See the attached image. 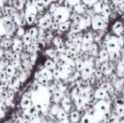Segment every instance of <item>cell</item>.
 <instances>
[{"instance_id": "28", "label": "cell", "mask_w": 124, "mask_h": 123, "mask_svg": "<svg viewBox=\"0 0 124 123\" xmlns=\"http://www.w3.org/2000/svg\"><path fill=\"white\" fill-rule=\"evenodd\" d=\"M69 27V24L68 23V22H64V23L60 24V25H59V30L62 31V32H64V31L68 30Z\"/></svg>"}, {"instance_id": "7", "label": "cell", "mask_w": 124, "mask_h": 123, "mask_svg": "<svg viewBox=\"0 0 124 123\" xmlns=\"http://www.w3.org/2000/svg\"><path fill=\"white\" fill-rule=\"evenodd\" d=\"M69 119L70 121V122H78L81 120V115L79 114V112L78 111V110H73L70 112L69 116Z\"/></svg>"}, {"instance_id": "36", "label": "cell", "mask_w": 124, "mask_h": 123, "mask_svg": "<svg viewBox=\"0 0 124 123\" xmlns=\"http://www.w3.org/2000/svg\"><path fill=\"white\" fill-rule=\"evenodd\" d=\"M3 123H14V121L11 119V120H9V121H7V122H3Z\"/></svg>"}, {"instance_id": "30", "label": "cell", "mask_w": 124, "mask_h": 123, "mask_svg": "<svg viewBox=\"0 0 124 123\" xmlns=\"http://www.w3.org/2000/svg\"><path fill=\"white\" fill-rule=\"evenodd\" d=\"M8 87V83L6 81H3L2 79H0V89H7Z\"/></svg>"}, {"instance_id": "17", "label": "cell", "mask_w": 124, "mask_h": 123, "mask_svg": "<svg viewBox=\"0 0 124 123\" xmlns=\"http://www.w3.org/2000/svg\"><path fill=\"white\" fill-rule=\"evenodd\" d=\"M36 80H37V82L39 83V84H41V86H44V87H47L48 84H49V83H50V81L48 80V79H46V78L42 77L41 74L39 75L38 79H36Z\"/></svg>"}, {"instance_id": "34", "label": "cell", "mask_w": 124, "mask_h": 123, "mask_svg": "<svg viewBox=\"0 0 124 123\" xmlns=\"http://www.w3.org/2000/svg\"><path fill=\"white\" fill-rule=\"evenodd\" d=\"M14 123H23V117L19 116L14 121Z\"/></svg>"}, {"instance_id": "11", "label": "cell", "mask_w": 124, "mask_h": 123, "mask_svg": "<svg viewBox=\"0 0 124 123\" xmlns=\"http://www.w3.org/2000/svg\"><path fill=\"white\" fill-rule=\"evenodd\" d=\"M24 110V114L26 116H35L36 113H37V109H36V105H31V107H29V108L25 109V110Z\"/></svg>"}, {"instance_id": "14", "label": "cell", "mask_w": 124, "mask_h": 123, "mask_svg": "<svg viewBox=\"0 0 124 123\" xmlns=\"http://www.w3.org/2000/svg\"><path fill=\"white\" fill-rule=\"evenodd\" d=\"M44 67H46V68L49 69V70H54L55 68H57V65H56L55 62H54L53 59H51V58H48V59H46V61L44 62Z\"/></svg>"}, {"instance_id": "35", "label": "cell", "mask_w": 124, "mask_h": 123, "mask_svg": "<svg viewBox=\"0 0 124 123\" xmlns=\"http://www.w3.org/2000/svg\"><path fill=\"white\" fill-rule=\"evenodd\" d=\"M109 123H120V121L119 120H114V121H112V122H111Z\"/></svg>"}, {"instance_id": "16", "label": "cell", "mask_w": 124, "mask_h": 123, "mask_svg": "<svg viewBox=\"0 0 124 123\" xmlns=\"http://www.w3.org/2000/svg\"><path fill=\"white\" fill-rule=\"evenodd\" d=\"M81 92H82V89H80L78 86L75 85L72 89H71V93H70V96L72 97L73 99H76L77 97L80 96L81 94Z\"/></svg>"}, {"instance_id": "37", "label": "cell", "mask_w": 124, "mask_h": 123, "mask_svg": "<svg viewBox=\"0 0 124 123\" xmlns=\"http://www.w3.org/2000/svg\"><path fill=\"white\" fill-rule=\"evenodd\" d=\"M120 123H124V119H121L120 120Z\"/></svg>"}, {"instance_id": "21", "label": "cell", "mask_w": 124, "mask_h": 123, "mask_svg": "<svg viewBox=\"0 0 124 123\" xmlns=\"http://www.w3.org/2000/svg\"><path fill=\"white\" fill-rule=\"evenodd\" d=\"M80 123H93V122H92V116L89 115V114L85 113L82 116L81 120H80Z\"/></svg>"}, {"instance_id": "22", "label": "cell", "mask_w": 124, "mask_h": 123, "mask_svg": "<svg viewBox=\"0 0 124 123\" xmlns=\"http://www.w3.org/2000/svg\"><path fill=\"white\" fill-rule=\"evenodd\" d=\"M16 70H17V68L14 67L13 66L9 64V65L6 67L5 72H6V73L8 74V75H9V76H14L15 74V72H16Z\"/></svg>"}, {"instance_id": "19", "label": "cell", "mask_w": 124, "mask_h": 123, "mask_svg": "<svg viewBox=\"0 0 124 123\" xmlns=\"http://www.w3.org/2000/svg\"><path fill=\"white\" fill-rule=\"evenodd\" d=\"M32 36H31L30 34H28L27 32L24 35V36L22 37V41H23L24 44L25 45H30L31 44V41H32Z\"/></svg>"}, {"instance_id": "2", "label": "cell", "mask_w": 124, "mask_h": 123, "mask_svg": "<svg viewBox=\"0 0 124 123\" xmlns=\"http://www.w3.org/2000/svg\"><path fill=\"white\" fill-rule=\"evenodd\" d=\"M95 107L98 111L101 112L103 114L109 111V105H108L107 101H106V100H98Z\"/></svg>"}, {"instance_id": "9", "label": "cell", "mask_w": 124, "mask_h": 123, "mask_svg": "<svg viewBox=\"0 0 124 123\" xmlns=\"http://www.w3.org/2000/svg\"><path fill=\"white\" fill-rule=\"evenodd\" d=\"M120 46L118 45L117 41H111L106 44V49L108 50V51H119Z\"/></svg>"}, {"instance_id": "33", "label": "cell", "mask_w": 124, "mask_h": 123, "mask_svg": "<svg viewBox=\"0 0 124 123\" xmlns=\"http://www.w3.org/2000/svg\"><path fill=\"white\" fill-rule=\"evenodd\" d=\"M5 115H6V111H5V110H3V109L0 108V120H1V119H3V118H4Z\"/></svg>"}, {"instance_id": "32", "label": "cell", "mask_w": 124, "mask_h": 123, "mask_svg": "<svg viewBox=\"0 0 124 123\" xmlns=\"http://www.w3.org/2000/svg\"><path fill=\"white\" fill-rule=\"evenodd\" d=\"M20 61H15V60H11L10 61V65H12L15 68H18L19 66H20Z\"/></svg>"}, {"instance_id": "5", "label": "cell", "mask_w": 124, "mask_h": 123, "mask_svg": "<svg viewBox=\"0 0 124 123\" xmlns=\"http://www.w3.org/2000/svg\"><path fill=\"white\" fill-rule=\"evenodd\" d=\"M98 58L102 62H107L108 60H110V53H109V51H108V50L106 49V48H101V49H100L99 53H98Z\"/></svg>"}, {"instance_id": "20", "label": "cell", "mask_w": 124, "mask_h": 123, "mask_svg": "<svg viewBox=\"0 0 124 123\" xmlns=\"http://www.w3.org/2000/svg\"><path fill=\"white\" fill-rule=\"evenodd\" d=\"M38 31H39V28L35 26V27L30 28L29 30H27V33L31 35L32 37H38Z\"/></svg>"}, {"instance_id": "13", "label": "cell", "mask_w": 124, "mask_h": 123, "mask_svg": "<svg viewBox=\"0 0 124 123\" xmlns=\"http://www.w3.org/2000/svg\"><path fill=\"white\" fill-rule=\"evenodd\" d=\"M36 15H37V14L35 13H25V20L27 25H31L34 24L35 20L36 18Z\"/></svg>"}, {"instance_id": "31", "label": "cell", "mask_w": 124, "mask_h": 123, "mask_svg": "<svg viewBox=\"0 0 124 123\" xmlns=\"http://www.w3.org/2000/svg\"><path fill=\"white\" fill-rule=\"evenodd\" d=\"M92 39H93V37H92L91 35H90V34H85V36H83L84 41H87V42H91Z\"/></svg>"}, {"instance_id": "27", "label": "cell", "mask_w": 124, "mask_h": 123, "mask_svg": "<svg viewBox=\"0 0 124 123\" xmlns=\"http://www.w3.org/2000/svg\"><path fill=\"white\" fill-rule=\"evenodd\" d=\"M115 111L120 117L124 116V106H116Z\"/></svg>"}, {"instance_id": "8", "label": "cell", "mask_w": 124, "mask_h": 123, "mask_svg": "<svg viewBox=\"0 0 124 123\" xmlns=\"http://www.w3.org/2000/svg\"><path fill=\"white\" fill-rule=\"evenodd\" d=\"M40 74H41L42 77H44V78H46V79H48L49 81L54 80L53 75H52V71L46 68V67H44L42 70L40 71Z\"/></svg>"}, {"instance_id": "23", "label": "cell", "mask_w": 124, "mask_h": 123, "mask_svg": "<svg viewBox=\"0 0 124 123\" xmlns=\"http://www.w3.org/2000/svg\"><path fill=\"white\" fill-rule=\"evenodd\" d=\"M113 103L115 104L116 106H124V99L121 97H117L114 100Z\"/></svg>"}, {"instance_id": "6", "label": "cell", "mask_w": 124, "mask_h": 123, "mask_svg": "<svg viewBox=\"0 0 124 123\" xmlns=\"http://www.w3.org/2000/svg\"><path fill=\"white\" fill-rule=\"evenodd\" d=\"M33 105H34V102H33L32 100L27 98V97L22 96V99L20 100V108L22 110H25V109L29 108V107H31Z\"/></svg>"}, {"instance_id": "4", "label": "cell", "mask_w": 124, "mask_h": 123, "mask_svg": "<svg viewBox=\"0 0 124 123\" xmlns=\"http://www.w3.org/2000/svg\"><path fill=\"white\" fill-rule=\"evenodd\" d=\"M52 23V20H51V17L47 16V15H44V16L40 20L38 26L42 29H47L51 26Z\"/></svg>"}, {"instance_id": "10", "label": "cell", "mask_w": 124, "mask_h": 123, "mask_svg": "<svg viewBox=\"0 0 124 123\" xmlns=\"http://www.w3.org/2000/svg\"><path fill=\"white\" fill-rule=\"evenodd\" d=\"M44 54L46 55V56H47L49 58H51V59H54V58L58 56L59 53L57 52L56 48L50 47V48H47V49L44 51Z\"/></svg>"}, {"instance_id": "25", "label": "cell", "mask_w": 124, "mask_h": 123, "mask_svg": "<svg viewBox=\"0 0 124 123\" xmlns=\"http://www.w3.org/2000/svg\"><path fill=\"white\" fill-rule=\"evenodd\" d=\"M30 119H31V123H41L42 122V118L40 116H38L37 115H35V116H32L30 117Z\"/></svg>"}, {"instance_id": "29", "label": "cell", "mask_w": 124, "mask_h": 123, "mask_svg": "<svg viewBox=\"0 0 124 123\" xmlns=\"http://www.w3.org/2000/svg\"><path fill=\"white\" fill-rule=\"evenodd\" d=\"M52 75H53L54 79H58L61 78V73H60V72H59L57 67L54 69V70H52Z\"/></svg>"}, {"instance_id": "15", "label": "cell", "mask_w": 124, "mask_h": 123, "mask_svg": "<svg viewBox=\"0 0 124 123\" xmlns=\"http://www.w3.org/2000/svg\"><path fill=\"white\" fill-rule=\"evenodd\" d=\"M56 118L57 120L58 121H63V120H66V119L69 118V115H68V112L65 111L64 110H62V108L60 109L57 114L56 115Z\"/></svg>"}, {"instance_id": "24", "label": "cell", "mask_w": 124, "mask_h": 123, "mask_svg": "<svg viewBox=\"0 0 124 123\" xmlns=\"http://www.w3.org/2000/svg\"><path fill=\"white\" fill-rule=\"evenodd\" d=\"M25 33L26 32L25 30V29L23 28V26H19L18 28H17V30H16V36L22 38Z\"/></svg>"}, {"instance_id": "3", "label": "cell", "mask_w": 124, "mask_h": 123, "mask_svg": "<svg viewBox=\"0 0 124 123\" xmlns=\"http://www.w3.org/2000/svg\"><path fill=\"white\" fill-rule=\"evenodd\" d=\"M81 78L83 79H88L94 72V67L92 65H85L83 70L81 71Z\"/></svg>"}, {"instance_id": "12", "label": "cell", "mask_w": 124, "mask_h": 123, "mask_svg": "<svg viewBox=\"0 0 124 123\" xmlns=\"http://www.w3.org/2000/svg\"><path fill=\"white\" fill-rule=\"evenodd\" d=\"M99 50H100V48H99L98 45L95 44V43H92L91 46H90V49H89V51H87V52H88L90 56L95 57L96 55H98Z\"/></svg>"}, {"instance_id": "1", "label": "cell", "mask_w": 124, "mask_h": 123, "mask_svg": "<svg viewBox=\"0 0 124 123\" xmlns=\"http://www.w3.org/2000/svg\"><path fill=\"white\" fill-rule=\"evenodd\" d=\"M94 97H95L96 100H106V101H107L108 100H110V95L108 94L107 92H106V90H104L103 89H101V88H98V89H96V90L95 91V94H94Z\"/></svg>"}, {"instance_id": "26", "label": "cell", "mask_w": 124, "mask_h": 123, "mask_svg": "<svg viewBox=\"0 0 124 123\" xmlns=\"http://www.w3.org/2000/svg\"><path fill=\"white\" fill-rule=\"evenodd\" d=\"M52 43H53V45L55 46H57L60 44H62V43H63V41H62V39L60 36H55L53 38V40H52Z\"/></svg>"}, {"instance_id": "18", "label": "cell", "mask_w": 124, "mask_h": 123, "mask_svg": "<svg viewBox=\"0 0 124 123\" xmlns=\"http://www.w3.org/2000/svg\"><path fill=\"white\" fill-rule=\"evenodd\" d=\"M85 62H84L83 60H81V59L77 60V61L75 62V63H74L75 69H76L77 71H79V72H81V71L83 70V68L85 67Z\"/></svg>"}, {"instance_id": "38", "label": "cell", "mask_w": 124, "mask_h": 123, "mask_svg": "<svg viewBox=\"0 0 124 123\" xmlns=\"http://www.w3.org/2000/svg\"><path fill=\"white\" fill-rule=\"evenodd\" d=\"M34 1H35V2H36V0H34Z\"/></svg>"}]
</instances>
